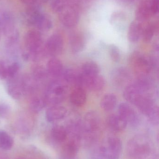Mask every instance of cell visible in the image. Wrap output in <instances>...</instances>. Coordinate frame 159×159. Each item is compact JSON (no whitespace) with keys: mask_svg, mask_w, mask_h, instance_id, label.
<instances>
[{"mask_svg":"<svg viewBox=\"0 0 159 159\" xmlns=\"http://www.w3.org/2000/svg\"><path fill=\"white\" fill-rule=\"evenodd\" d=\"M152 151V143L143 135L134 136L127 145V154L130 159H147Z\"/></svg>","mask_w":159,"mask_h":159,"instance_id":"cell-1","label":"cell"},{"mask_svg":"<svg viewBox=\"0 0 159 159\" xmlns=\"http://www.w3.org/2000/svg\"><path fill=\"white\" fill-rule=\"evenodd\" d=\"M129 63L138 77L147 76L155 65L152 59L138 51L131 55Z\"/></svg>","mask_w":159,"mask_h":159,"instance_id":"cell-2","label":"cell"},{"mask_svg":"<svg viewBox=\"0 0 159 159\" xmlns=\"http://www.w3.org/2000/svg\"><path fill=\"white\" fill-rule=\"evenodd\" d=\"M67 92V86L64 83L58 80L53 81L48 88L45 100L47 103L56 105L63 101Z\"/></svg>","mask_w":159,"mask_h":159,"instance_id":"cell-3","label":"cell"},{"mask_svg":"<svg viewBox=\"0 0 159 159\" xmlns=\"http://www.w3.org/2000/svg\"><path fill=\"white\" fill-rule=\"evenodd\" d=\"M122 150V143L119 138L111 136L105 139L101 146V155L106 159H119Z\"/></svg>","mask_w":159,"mask_h":159,"instance_id":"cell-4","label":"cell"},{"mask_svg":"<svg viewBox=\"0 0 159 159\" xmlns=\"http://www.w3.org/2000/svg\"><path fill=\"white\" fill-rule=\"evenodd\" d=\"M83 133L87 138L94 139L101 130V121L99 115L94 111L86 114L82 123Z\"/></svg>","mask_w":159,"mask_h":159,"instance_id":"cell-5","label":"cell"},{"mask_svg":"<svg viewBox=\"0 0 159 159\" xmlns=\"http://www.w3.org/2000/svg\"><path fill=\"white\" fill-rule=\"evenodd\" d=\"M25 44L33 58L37 59L42 55V37L38 31L30 30L26 33Z\"/></svg>","mask_w":159,"mask_h":159,"instance_id":"cell-6","label":"cell"},{"mask_svg":"<svg viewBox=\"0 0 159 159\" xmlns=\"http://www.w3.org/2000/svg\"><path fill=\"white\" fill-rule=\"evenodd\" d=\"M79 14L74 6H67L59 13V19L62 24L68 28L76 26L79 21Z\"/></svg>","mask_w":159,"mask_h":159,"instance_id":"cell-7","label":"cell"},{"mask_svg":"<svg viewBox=\"0 0 159 159\" xmlns=\"http://www.w3.org/2000/svg\"><path fill=\"white\" fill-rule=\"evenodd\" d=\"M63 41L61 35L58 34H52L47 41L45 48L48 54L52 57L58 56L62 52Z\"/></svg>","mask_w":159,"mask_h":159,"instance_id":"cell-8","label":"cell"},{"mask_svg":"<svg viewBox=\"0 0 159 159\" xmlns=\"http://www.w3.org/2000/svg\"><path fill=\"white\" fill-rule=\"evenodd\" d=\"M119 115L132 126L139 123V119L135 110L127 103H121L119 107Z\"/></svg>","mask_w":159,"mask_h":159,"instance_id":"cell-9","label":"cell"},{"mask_svg":"<svg viewBox=\"0 0 159 159\" xmlns=\"http://www.w3.org/2000/svg\"><path fill=\"white\" fill-rule=\"evenodd\" d=\"M144 92L136 82L129 84L123 93L124 98L128 102L135 105L138 100L143 96Z\"/></svg>","mask_w":159,"mask_h":159,"instance_id":"cell-10","label":"cell"},{"mask_svg":"<svg viewBox=\"0 0 159 159\" xmlns=\"http://www.w3.org/2000/svg\"><path fill=\"white\" fill-rule=\"evenodd\" d=\"M129 72L126 68L120 67L114 70L111 75L112 82L117 87H121L128 83L130 79Z\"/></svg>","mask_w":159,"mask_h":159,"instance_id":"cell-11","label":"cell"},{"mask_svg":"<svg viewBox=\"0 0 159 159\" xmlns=\"http://www.w3.org/2000/svg\"><path fill=\"white\" fill-rule=\"evenodd\" d=\"M42 13L39 3L27 6L24 14L25 22L29 26H35L37 19Z\"/></svg>","mask_w":159,"mask_h":159,"instance_id":"cell-12","label":"cell"},{"mask_svg":"<svg viewBox=\"0 0 159 159\" xmlns=\"http://www.w3.org/2000/svg\"><path fill=\"white\" fill-rule=\"evenodd\" d=\"M67 113L65 107L61 106L53 105L47 109L45 115L49 122H54L63 118Z\"/></svg>","mask_w":159,"mask_h":159,"instance_id":"cell-13","label":"cell"},{"mask_svg":"<svg viewBox=\"0 0 159 159\" xmlns=\"http://www.w3.org/2000/svg\"><path fill=\"white\" fill-rule=\"evenodd\" d=\"M150 0L143 1L136 9L135 16L139 22L145 21L153 15Z\"/></svg>","mask_w":159,"mask_h":159,"instance_id":"cell-14","label":"cell"},{"mask_svg":"<svg viewBox=\"0 0 159 159\" xmlns=\"http://www.w3.org/2000/svg\"><path fill=\"white\" fill-rule=\"evenodd\" d=\"M83 84L91 90L98 92L101 90L105 86L104 78L98 75L91 78L83 79Z\"/></svg>","mask_w":159,"mask_h":159,"instance_id":"cell-15","label":"cell"},{"mask_svg":"<svg viewBox=\"0 0 159 159\" xmlns=\"http://www.w3.org/2000/svg\"><path fill=\"white\" fill-rule=\"evenodd\" d=\"M87 99V93L82 87H76L70 94L71 102L76 106H82L85 104Z\"/></svg>","mask_w":159,"mask_h":159,"instance_id":"cell-16","label":"cell"},{"mask_svg":"<svg viewBox=\"0 0 159 159\" xmlns=\"http://www.w3.org/2000/svg\"><path fill=\"white\" fill-rule=\"evenodd\" d=\"M63 78L67 83L75 85L76 87H82L83 85V77L81 73L72 69H68L63 73Z\"/></svg>","mask_w":159,"mask_h":159,"instance_id":"cell-17","label":"cell"},{"mask_svg":"<svg viewBox=\"0 0 159 159\" xmlns=\"http://www.w3.org/2000/svg\"><path fill=\"white\" fill-rule=\"evenodd\" d=\"M109 127L115 131H121L126 129L128 123L119 115H112L107 119Z\"/></svg>","mask_w":159,"mask_h":159,"instance_id":"cell-18","label":"cell"},{"mask_svg":"<svg viewBox=\"0 0 159 159\" xmlns=\"http://www.w3.org/2000/svg\"><path fill=\"white\" fill-rule=\"evenodd\" d=\"M47 72L52 77L60 76L63 72V66L61 61L55 58L49 60L47 64Z\"/></svg>","mask_w":159,"mask_h":159,"instance_id":"cell-19","label":"cell"},{"mask_svg":"<svg viewBox=\"0 0 159 159\" xmlns=\"http://www.w3.org/2000/svg\"><path fill=\"white\" fill-rule=\"evenodd\" d=\"M11 79V81L7 86L8 93L14 99H19L24 92L22 80H15L14 77Z\"/></svg>","mask_w":159,"mask_h":159,"instance_id":"cell-20","label":"cell"},{"mask_svg":"<svg viewBox=\"0 0 159 159\" xmlns=\"http://www.w3.org/2000/svg\"><path fill=\"white\" fill-rule=\"evenodd\" d=\"M135 105L143 114L147 116L150 114L155 106L151 99L144 94L138 100Z\"/></svg>","mask_w":159,"mask_h":159,"instance_id":"cell-21","label":"cell"},{"mask_svg":"<svg viewBox=\"0 0 159 159\" xmlns=\"http://www.w3.org/2000/svg\"><path fill=\"white\" fill-rule=\"evenodd\" d=\"M144 28L139 21L131 23L128 31V38L132 43L137 42L142 36Z\"/></svg>","mask_w":159,"mask_h":159,"instance_id":"cell-22","label":"cell"},{"mask_svg":"<svg viewBox=\"0 0 159 159\" xmlns=\"http://www.w3.org/2000/svg\"><path fill=\"white\" fill-rule=\"evenodd\" d=\"M99 67L94 61H88L83 64L81 73L83 79L91 78L99 75Z\"/></svg>","mask_w":159,"mask_h":159,"instance_id":"cell-23","label":"cell"},{"mask_svg":"<svg viewBox=\"0 0 159 159\" xmlns=\"http://www.w3.org/2000/svg\"><path fill=\"white\" fill-rule=\"evenodd\" d=\"M117 102V99L115 94L107 93L105 95L101 100V107L104 111L110 112L115 108Z\"/></svg>","mask_w":159,"mask_h":159,"instance_id":"cell-24","label":"cell"},{"mask_svg":"<svg viewBox=\"0 0 159 159\" xmlns=\"http://www.w3.org/2000/svg\"><path fill=\"white\" fill-rule=\"evenodd\" d=\"M53 26V23L50 17L42 13L36 21L34 27L43 31L49 30Z\"/></svg>","mask_w":159,"mask_h":159,"instance_id":"cell-25","label":"cell"},{"mask_svg":"<svg viewBox=\"0 0 159 159\" xmlns=\"http://www.w3.org/2000/svg\"><path fill=\"white\" fill-rule=\"evenodd\" d=\"M70 45L73 53H79L82 51L85 46L83 36L78 34L72 35L70 39Z\"/></svg>","mask_w":159,"mask_h":159,"instance_id":"cell-26","label":"cell"},{"mask_svg":"<svg viewBox=\"0 0 159 159\" xmlns=\"http://www.w3.org/2000/svg\"><path fill=\"white\" fill-rule=\"evenodd\" d=\"M51 135L52 138L58 142H64L66 141L68 137L66 128L60 125H57L52 128Z\"/></svg>","mask_w":159,"mask_h":159,"instance_id":"cell-27","label":"cell"},{"mask_svg":"<svg viewBox=\"0 0 159 159\" xmlns=\"http://www.w3.org/2000/svg\"><path fill=\"white\" fill-rule=\"evenodd\" d=\"M14 144L11 136L4 131L0 130V148L3 150L11 149Z\"/></svg>","mask_w":159,"mask_h":159,"instance_id":"cell-28","label":"cell"},{"mask_svg":"<svg viewBox=\"0 0 159 159\" xmlns=\"http://www.w3.org/2000/svg\"><path fill=\"white\" fill-rule=\"evenodd\" d=\"M46 104L45 99L36 96L30 100V107L34 112H38L44 108Z\"/></svg>","mask_w":159,"mask_h":159,"instance_id":"cell-29","label":"cell"},{"mask_svg":"<svg viewBox=\"0 0 159 159\" xmlns=\"http://www.w3.org/2000/svg\"><path fill=\"white\" fill-rule=\"evenodd\" d=\"M156 30V28L155 25L152 24H149L144 28L142 36L144 42L148 43L151 41L154 36Z\"/></svg>","mask_w":159,"mask_h":159,"instance_id":"cell-30","label":"cell"},{"mask_svg":"<svg viewBox=\"0 0 159 159\" xmlns=\"http://www.w3.org/2000/svg\"><path fill=\"white\" fill-rule=\"evenodd\" d=\"M50 5L52 11L59 13L67 6V0H51Z\"/></svg>","mask_w":159,"mask_h":159,"instance_id":"cell-31","label":"cell"},{"mask_svg":"<svg viewBox=\"0 0 159 159\" xmlns=\"http://www.w3.org/2000/svg\"><path fill=\"white\" fill-rule=\"evenodd\" d=\"M109 52L110 57L113 61L115 62H118L120 61V51L116 46H110L109 47Z\"/></svg>","mask_w":159,"mask_h":159,"instance_id":"cell-32","label":"cell"},{"mask_svg":"<svg viewBox=\"0 0 159 159\" xmlns=\"http://www.w3.org/2000/svg\"><path fill=\"white\" fill-rule=\"evenodd\" d=\"M159 108L157 106H155L153 110L147 116L151 123L155 125H157L159 123Z\"/></svg>","mask_w":159,"mask_h":159,"instance_id":"cell-33","label":"cell"},{"mask_svg":"<svg viewBox=\"0 0 159 159\" xmlns=\"http://www.w3.org/2000/svg\"><path fill=\"white\" fill-rule=\"evenodd\" d=\"M46 71L43 67H36L34 69L33 76L36 80H42L46 76Z\"/></svg>","mask_w":159,"mask_h":159,"instance_id":"cell-34","label":"cell"},{"mask_svg":"<svg viewBox=\"0 0 159 159\" xmlns=\"http://www.w3.org/2000/svg\"><path fill=\"white\" fill-rule=\"evenodd\" d=\"M19 70V65L17 62L12 63L10 66L7 67V75L8 78H14L16 76Z\"/></svg>","mask_w":159,"mask_h":159,"instance_id":"cell-35","label":"cell"},{"mask_svg":"<svg viewBox=\"0 0 159 159\" xmlns=\"http://www.w3.org/2000/svg\"><path fill=\"white\" fill-rule=\"evenodd\" d=\"M8 78L7 67L2 61H0V79H5Z\"/></svg>","mask_w":159,"mask_h":159,"instance_id":"cell-36","label":"cell"},{"mask_svg":"<svg viewBox=\"0 0 159 159\" xmlns=\"http://www.w3.org/2000/svg\"><path fill=\"white\" fill-rule=\"evenodd\" d=\"M150 5L153 15H156L159 11V0H150Z\"/></svg>","mask_w":159,"mask_h":159,"instance_id":"cell-37","label":"cell"},{"mask_svg":"<svg viewBox=\"0 0 159 159\" xmlns=\"http://www.w3.org/2000/svg\"><path fill=\"white\" fill-rule=\"evenodd\" d=\"M22 3L26 5L27 6L33 5L39 3V0H19Z\"/></svg>","mask_w":159,"mask_h":159,"instance_id":"cell-38","label":"cell"},{"mask_svg":"<svg viewBox=\"0 0 159 159\" xmlns=\"http://www.w3.org/2000/svg\"><path fill=\"white\" fill-rule=\"evenodd\" d=\"M8 111V107L6 105L0 106V115L5 114L7 111Z\"/></svg>","mask_w":159,"mask_h":159,"instance_id":"cell-39","label":"cell"},{"mask_svg":"<svg viewBox=\"0 0 159 159\" xmlns=\"http://www.w3.org/2000/svg\"><path fill=\"white\" fill-rule=\"evenodd\" d=\"M49 0H39V2H41L42 3H47V2H48Z\"/></svg>","mask_w":159,"mask_h":159,"instance_id":"cell-40","label":"cell"},{"mask_svg":"<svg viewBox=\"0 0 159 159\" xmlns=\"http://www.w3.org/2000/svg\"><path fill=\"white\" fill-rule=\"evenodd\" d=\"M0 159H6L4 158L3 157H2V156H0Z\"/></svg>","mask_w":159,"mask_h":159,"instance_id":"cell-41","label":"cell"},{"mask_svg":"<svg viewBox=\"0 0 159 159\" xmlns=\"http://www.w3.org/2000/svg\"><path fill=\"white\" fill-rule=\"evenodd\" d=\"M20 159H27L25 158H21Z\"/></svg>","mask_w":159,"mask_h":159,"instance_id":"cell-42","label":"cell"}]
</instances>
